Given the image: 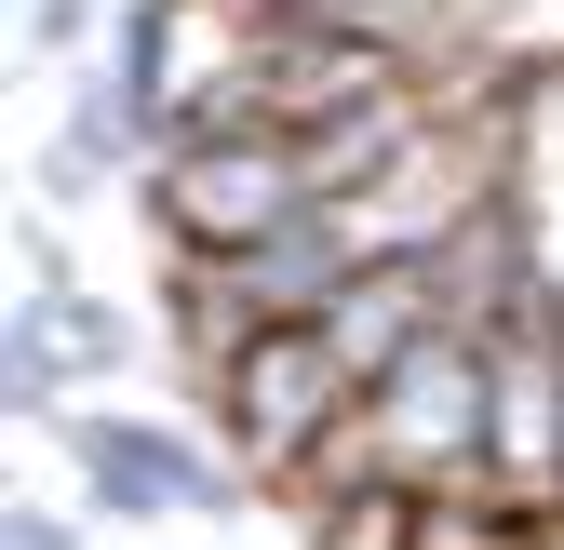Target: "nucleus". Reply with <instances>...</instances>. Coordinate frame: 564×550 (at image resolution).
I'll return each instance as SVG.
<instances>
[{
    "instance_id": "nucleus-1",
    "label": "nucleus",
    "mask_w": 564,
    "mask_h": 550,
    "mask_svg": "<svg viewBox=\"0 0 564 550\" xmlns=\"http://www.w3.org/2000/svg\"><path fill=\"white\" fill-rule=\"evenodd\" d=\"M364 443L403 497H444L457 470H484L498 443V363H484V336H431V350H403L377 389H364Z\"/></svg>"
},
{
    "instance_id": "nucleus-2",
    "label": "nucleus",
    "mask_w": 564,
    "mask_h": 550,
    "mask_svg": "<svg viewBox=\"0 0 564 550\" xmlns=\"http://www.w3.org/2000/svg\"><path fill=\"white\" fill-rule=\"evenodd\" d=\"M149 201L175 216L188 255H256L269 229L323 216V188H310V148H296V134H216V148H162Z\"/></svg>"
},
{
    "instance_id": "nucleus-3",
    "label": "nucleus",
    "mask_w": 564,
    "mask_h": 550,
    "mask_svg": "<svg viewBox=\"0 0 564 550\" xmlns=\"http://www.w3.org/2000/svg\"><path fill=\"white\" fill-rule=\"evenodd\" d=\"M216 403H229V430H242L256 470H296V457H323L349 417H364V376L336 363L323 322H282V336H256L242 363H216Z\"/></svg>"
},
{
    "instance_id": "nucleus-4",
    "label": "nucleus",
    "mask_w": 564,
    "mask_h": 550,
    "mask_svg": "<svg viewBox=\"0 0 564 550\" xmlns=\"http://www.w3.org/2000/svg\"><path fill=\"white\" fill-rule=\"evenodd\" d=\"M67 457H82V484L95 510H134V524H162V510H202V497H229V470L216 457H188L162 417H82L67 430Z\"/></svg>"
},
{
    "instance_id": "nucleus-5",
    "label": "nucleus",
    "mask_w": 564,
    "mask_h": 550,
    "mask_svg": "<svg viewBox=\"0 0 564 550\" xmlns=\"http://www.w3.org/2000/svg\"><path fill=\"white\" fill-rule=\"evenodd\" d=\"M67 363H95V376L121 363V322H108V309H82V296H67Z\"/></svg>"
},
{
    "instance_id": "nucleus-6",
    "label": "nucleus",
    "mask_w": 564,
    "mask_h": 550,
    "mask_svg": "<svg viewBox=\"0 0 564 550\" xmlns=\"http://www.w3.org/2000/svg\"><path fill=\"white\" fill-rule=\"evenodd\" d=\"M82 28H95V14H82V0H28V41H41V54H67V41H82Z\"/></svg>"
},
{
    "instance_id": "nucleus-7",
    "label": "nucleus",
    "mask_w": 564,
    "mask_h": 550,
    "mask_svg": "<svg viewBox=\"0 0 564 550\" xmlns=\"http://www.w3.org/2000/svg\"><path fill=\"white\" fill-rule=\"evenodd\" d=\"M14 550H82V537H67L54 510H14Z\"/></svg>"
}]
</instances>
